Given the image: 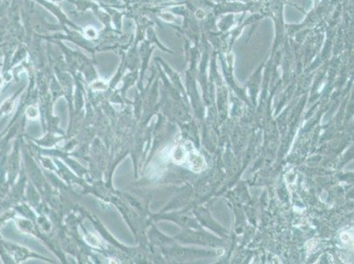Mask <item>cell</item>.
I'll list each match as a JSON object with an SVG mask.
<instances>
[{
  "label": "cell",
  "instance_id": "1",
  "mask_svg": "<svg viewBox=\"0 0 354 264\" xmlns=\"http://www.w3.org/2000/svg\"><path fill=\"white\" fill-rule=\"evenodd\" d=\"M189 163L191 164V167L194 171H199L203 170L204 168H205V161L204 159H203V157L201 155H199L197 152L193 151V152L190 153V159H189Z\"/></svg>",
  "mask_w": 354,
  "mask_h": 264
}]
</instances>
